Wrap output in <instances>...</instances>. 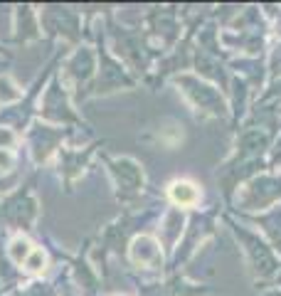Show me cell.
<instances>
[{
    "label": "cell",
    "instance_id": "6da1fadb",
    "mask_svg": "<svg viewBox=\"0 0 281 296\" xmlns=\"http://www.w3.org/2000/svg\"><path fill=\"white\" fill-rule=\"evenodd\" d=\"M170 197H173V202H178V205H183V208H190V205H195L197 202V188L193 183H188V180H178V183L170 185Z\"/></svg>",
    "mask_w": 281,
    "mask_h": 296
},
{
    "label": "cell",
    "instance_id": "7a4b0ae2",
    "mask_svg": "<svg viewBox=\"0 0 281 296\" xmlns=\"http://www.w3.org/2000/svg\"><path fill=\"white\" fill-rule=\"evenodd\" d=\"M42 264H44V254L40 252V249H37V252H32V257L28 259V269H30V271H40Z\"/></svg>",
    "mask_w": 281,
    "mask_h": 296
}]
</instances>
